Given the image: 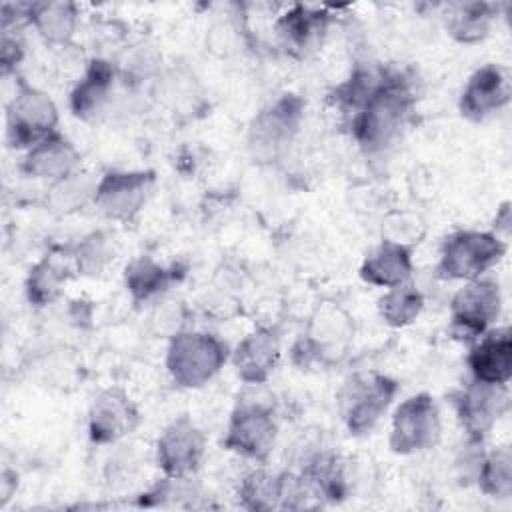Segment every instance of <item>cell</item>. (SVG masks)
I'll list each match as a JSON object with an SVG mask.
<instances>
[{
	"mask_svg": "<svg viewBox=\"0 0 512 512\" xmlns=\"http://www.w3.org/2000/svg\"><path fill=\"white\" fill-rule=\"evenodd\" d=\"M70 270H76L72 252L68 260L56 258L54 254H48L42 260H38L30 268L24 284L28 302L36 308H44L52 304L60 296L66 280L70 278Z\"/></svg>",
	"mask_w": 512,
	"mask_h": 512,
	"instance_id": "d4e9b609",
	"label": "cell"
},
{
	"mask_svg": "<svg viewBox=\"0 0 512 512\" xmlns=\"http://www.w3.org/2000/svg\"><path fill=\"white\" fill-rule=\"evenodd\" d=\"M206 434L190 416H178L160 432L154 458L166 478H192L206 456Z\"/></svg>",
	"mask_w": 512,
	"mask_h": 512,
	"instance_id": "7c38bea8",
	"label": "cell"
},
{
	"mask_svg": "<svg viewBox=\"0 0 512 512\" xmlns=\"http://www.w3.org/2000/svg\"><path fill=\"white\" fill-rule=\"evenodd\" d=\"M512 96L510 74L498 64L476 68L458 98L460 114L470 122H482L508 106Z\"/></svg>",
	"mask_w": 512,
	"mask_h": 512,
	"instance_id": "9a60e30c",
	"label": "cell"
},
{
	"mask_svg": "<svg viewBox=\"0 0 512 512\" xmlns=\"http://www.w3.org/2000/svg\"><path fill=\"white\" fill-rule=\"evenodd\" d=\"M156 80H162V92L166 104L172 108H178L182 104L192 106L196 96V78L188 70H172L164 76H158Z\"/></svg>",
	"mask_w": 512,
	"mask_h": 512,
	"instance_id": "d6a6232c",
	"label": "cell"
},
{
	"mask_svg": "<svg viewBox=\"0 0 512 512\" xmlns=\"http://www.w3.org/2000/svg\"><path fill=\"white\" fill-rule=\"evenodd\" d=\"M174 280L172 270L164 268L150 256L132 258L124 268V286L134 304H148L160 300Z\"/></svg>",
	"mask_w": 512,
	"mask_h": 512,
	"instance_id": "484cf974",
	"label": "cell"
},
{
	"mask_svg": "<svg viewBox=\"0 0 512 512\" xmlns=\"http://www.w3.org/2000/svg\"><path fill=\"white\" fill-rule=\"evenodd\" d=\"M382 240L412 248L426 236V222L418 212L392 210L382 220Z\"/></svg>",
	"mask_w": 512,
	"mask_h": 512,
	"instance_id": "1f68e13d",
	"label": "cell"
},
{
	"mask_svg": "<svg viewBox=\"0 0 512 512\" xmlns=\"http://www.w3.org/2000/svg\"><path fill=\"white\" fill-rule=\"evenodd\" d=\"M24 56V42L20 38V26L2 28V48H0V60H2V72L8 74L18 66V62Z\"/></svg>",
	"mask_w": 512,
	"mask_h": 512,
	"instance_id": "836d02e7",
	"label": "cell"
},
{
	"mask_svg": "<svg viewBox=\"0 0 512 512\" xmlns=\"http://www.w3.org/2000/svg\"><path fill=\"white\" fill-rule=\"evenodd\" d=\"M154 184L152 170H112L100 176L92 204L108 220L130 222L150 200Z\"/></svg>",
	"mask_w": 512,
	"mask_h": 512,
	"instance_id": "8fae6325",
	"label": "cell"
},
{
	"mask_svg": "<svg viewBox=\"0 0 512 512\" xmlns=\"http://www.w3.org/2000/svg\"><path fill=\"white\" fill-rule=\"evenodd\" d=\"M354 324L344 308L322 302L308 318L306 332L296 340L292 358L298 366H330L342 360L352 344Z\"/></svg>",
	"mask_w": 512,
	"mask_h": 512,
	"instance_id": "3957f363",
	"label": "cell"
},
{
	"mask_svg": "<svg viewBox=\"0 0 512 512\" xmlns=\"http://www.w3.org/2000/svg\"><path fill=\"white\" fill-rule=\"evenodd\" d=\"M280 354V340L274 330L256 328L246 334L234 350H230V362L244 384L260 386L276 370Z\"/></svg>",
	"mask_w": 512,
	"mask_h": 512,
	"instance_id": "ac0fdd59",
	"label": "cell"
},
{
	"mask_svg": "<svg viewBox=\"0 0 512 512\" xmlns=\"http://www.w3.org/2000/svg\"><path fill=\"white\" fill-rule=\"evenodd\" d=\"M160 60V54L152 46L138 42L128 46L114 62V66L118 78L126 86H140L142 82L160 76Z\"/></svg>",
	"mask_w": 512,
	"mask_h": 512,
	"instance_id": "4dcf8cb0",
	"label": "cell"
},
{
	"mask_svg": "<svg viewBox=\"0 0 512 512\" xmlns=\"http://www.w3.org/2000/svg\"><path fill=\"white\" fill-rule=\"evenodd\" d=\"M474 484L488 498L506 500L512 496V452L508 446L484 452Z\"/></svg>",
	"mask_w": 512,
	"mask_h": 512,
	"instance_id": "83f0119b",
	"label": "cell"
},
{
	"mask_svg": "<svg viewBox=\"0 0 512 512\" xmlns=\"http://www.w3.org/2000/svg\"><path fill=\"white\" fill-rule=\"evenodd\" d=\"M112 60L92 58L70 92V110L78 120L94 122L108 110L118 82Z\"/></svg>",
	"mask_w": 512,
	"mask_h": 512,
	"instance_id": "e0dca14e",
	"label": "cell"
},
{
	"mask_svg": "<svg viewBox=\"0 0 512 512\" xmlns=\"http://www.w3.org/2000/svg\"><path fill=\"white\" fill-rule=\"evenodd\" d=\"M80 168V152L78 148L60 132H54L26 150L22 160V170L36 178L44 180L50 186L64 180L72 172Z\"/></svg>",
	"mask_w": 512,
	"mask_h": 512,
	"instance_id": "ffe728a7",
	"label": "cell"
},
{
	"mask_svg": "<svg viewBox=\"0 0 512 512\" xmlns=\"http://www.w3.org/2000/svg\"><path fill=\"white\" fill-rule=\"evenodd\" d=\"M506 250V240L496 232L458 230L444 238L436 272L444 280H476L492 270Z\"/></svg>",
	"mask_w": 512,
	"mask_h": 512,
	"instance_id": "5b68a950",
	"label": "cell"
},
{
	"mask_svg": "<svg viewBox=\"0 0 512 512\" xmlns=\"http://www.w3.org/2000/svg\"><path fill=\"white\" fill-rule=\"evenodd\" d=\"M442 434L440 410L432 394L418 392L402 400L392 412L388 446L398 456L432 450Z\"/></svg>",
	"mask_w": 512,
	"mask_h": 512,
	"instance_id": "52a82bcc",
	"label": "cell"
},
{
	"mask_svg": "<svg viewBox=\"0 0 512 512\" xmlns=\"http://www.w3.org/2000/svg\"><path fill=\"white\" fill-rule=\"evenodd\" d=\"M58 106L40 88L20 82L6 104V138L16 150H30L46 136L58 132Z\"/></svg>",
	"mask_w": 512,
	"mask_h": 512,
	"instance_id": "ba28073f",
	"label": "cell"
},
{
	"mask_svg": "<svg viewBox=\"0 0 512 512\" xmlns=\"http://www.w3.org/2000/svg\"><path fill=\"white\" fill-rule=\"evenodd\" d=\"M502 314V292L494 280L464 282L450 300V332L460 342L472 344L494 328Z\"/></svg>",
	"mask_w": 512,
	"mask_h": 512,
	"instance_id": "30bf717a",
	"label": "cell"
},
{
	"mask_svg": "<svg viewBox=\"0 0 512 512\" xmlns=\"http://www.w3.org/2000/svg\"><path fill=\"white\" fill-rule=\"evenodd\" d=\"M452 402L466 438L484 442L496 422L508 412L510 392L508 384H488L472 378L454 394Z\"/></svg>",
	"mask_w": 512,
	"mask_h": 512,
	"instance_id": "4fadbf2b",
	"label": "cell"
},
{
	"mask_svg": "<svg viewBox=\"0 0 512 512\" xmlns=\"http://www.w3.org/2000/svg\"><path fill=\"white\" fill-rule=\"evenodd\" d=\"M138 422L140 412L128 392L118 386H110L100 390L88 408V438L98 446L114 444L126 438Z\"/></svg>",
	"mask_w": 512,
	"mask_h": 512,
	"instance_id": "5bb4252c",
	"label": "cell"
},
{
	"mask_svg": "<svg viewBox=\"0 0 512 512\" xmlns=\"http://www.w3.org/2000/svg\"><path fill=\"white\" fill-rule=\"evenodd\" d=\"M278 438V422L274 410L264 400H240L230 414L224 448L258 464H264Z\"/></svg>",
	"mask_w": 512,
	"mask_h": 512,
	"instance_id": "9c48e42d",
	"label": "cell"
},
{
	"mask_svg": "<svg viewBox=\"0 0 512 512\" xmlns=\"http://www.w3.org/2000/svg\"><path fill=\"white\" fill-rule=\"evenodd\" d=\"M508 230H510V204L506 202V204L500 208V212L496 214V234L506 240Z\"/></svg>",
	"mask_w": 512,
	"mask_h": 512,
	"instance_id": "e575fe53",
	"label": "cell"
},
{
	"mask_svg": "<svg viewBox=\"0 0 512 512\" xmlns=\"http://www.w3.org/2000/svg\"><path fill=\"white\" fill-rule=\"evenodd\" d=\"M414 272L412 248L380 240L360 266V278L378 288H392L408 282Z\"/></svg>",
	"mask_w": 512,
	"mask_h": 512,
	"instance_id": "44dd1931",
	"label": "cell"
},
{
	"mask_svg": "<svg viewBox=\"0 0 512 512\" xmlns=\"http://www.w3.org/2000/svg\"><path fill=\"white\" fill-rule=\"evenodd\" d=\"M230 360L228 344L204 330H182L170 338L164 366L172 382L194 390L206 386Z\"/></svg>",
	"mask_w": 512,
	"mask_h": 512,
	"instance_id": "7a4b0ae2",
	"label": "cell"
},
{
	"mask_svg": "<svg viewBox=\"0 0 512 512\" xmlns=\"http://www.w3.org/2000/svg\"><path fill=\"white\" fill-rule=\"evenodd\" d=\"M496 14L490 2H454L446 12V32L460 44H478L490 34Z\"/></svg>",
	"mask_w": 512,
	"mask_h": 512,
	"instance_id": "cb8c5ba5",
	"label": "cell"
},
{
	"mask_svg": "<svg viewBox=\"0 0 512 512\" xmlns=\"http://www.w3.org/2000/svg\"><path fill=\"white\" fill-rule=\"evenodd\" d=\"M398 394V382L380 372L350 376L338 392V412L352 436L374 430Z\"/></svg>",
	"mask_w": 512,
	"mask_h": 512,
	"instance_id": "8992f818",
	"label": "cell"
},
{
	"mask_svg": "<svg viewBox=\"0 0 512 512\" xmlns=\"http://www.w3.org/2000/svg\"><path fill=\"white\" fill-rule=\"evenodd\" d=\"M416 108L412 82L398 70H382L370 94L350 116V130L356 144L366 152H382L392 146Z\"/></svg>",
	"mask_w": 512,
	"mask_h": 512,
	"instance_id": "6da1fadb",
	"label": "cell"
},
{
	"mask_svg": "<svg viewBox=\"0 0 512 512\" xmlns=\"http://www.w3.org/2000/svg\"><path fill=\"white\" fill-rule=\"evenodd\" d=\"M304 118V102L296 94H280L266 104L248 126V152L258 164L278 162L294 142Z\"/></svg>",
	"mask_w": 512,
	"mask_h": 512,
	"instance_id": "277c9868",
	"label": "cell"
},
{
	"mask_svg": "<svg viewBox=\"0 0 512 512\" xmlns=\"http://www.w3.org/2000/svg\"><path fill=\"white\" fill-rule=\"evenodd\" d=\"M466 364L474 380L508 384L512 378V332L508 326H494L470 344Z\"/></svg>",
	"mask_w": 512,
	"mask_h": 512,
	"instance_id": "d6986e66",
	"label": "cell"
},
{
	"mask_svg": "<svg viewBox=\"0 0 512 512\" xmlns=\"http://www.w3.org/2000/svg\"><path fill=\"white\" fill-rule=\"evenodd\" d=\"M288 472H268L254 468L238 482V500L246 510H278L286 508Z\"/></svg>",
	"mask_w": 512,
	"mask_h": 512,
	"instance_id": "603a6c76",
	"label": "cell"
},
{
	"mask_svg": "<svg viewBox=\"0 0 512 512\" xmlns=\"http://www.w3.org/2000/svg\"><path fill=\"white\" fill-rule=\"evenodd\" d=\"M72 260L78 274L96 278L104 274L114 260V240L104 230H94L76 244Z\"/></svg>",
	"mask_w": 512,
	"mask_h": 512,
	"instance_id": "f546056e",
	"label": "cell"
},
{
	"mask_svg": "<svg viewBox=\"0 0 512 512\" xmlns=\"http://www.w3.org/2000/svg\"><path fill=\"white\" fill-rule=\"evenodd\" d=\"M26 20L46 44L66 48L78 28V6L64 0L28 2Z\"/></svg>",
	"mask_w": 512,
	"mask_h": 512,
	"instance_id": "7402d4cb",
	"label": "cell"
},
{
	"mask_svg": "<svg viewBox=\"0 0 512 512\" xmlns=\"http://www.w3.org/2000/svg\"><path fill=\"white\" fill-rule=\"evenodd\" d=\"M424 304V294L412 280H408L386 288V292L378 298V314L386 326L406 328L416 322L424 310Z\"/></svg>",
	"mask_w": 512,
	"mask_h": 512,
	"instance_id": "4316f807",
	"label": "cell"
},
{
	"mask_svg": "<svg viewBox=\"0 0 512 512\" xmlns=\"http://www.w3.org/2000/svg\"><path fill=\"white\" fill-rule=\"evenodd\" d=\"M328 24L330 14L324 8L292 4L274 20V34L288 54L302 58L320 48Z\"/></svg>",
	"mask_w": 512,
	"mask_h": 512,
	"instance_id": "2e32d148",
	"label": "cell"
},
{
	"mask_svg": "<svg viewBox=\"0 0 512 512\" xmlns=\"http://www.w3.org/2000/svg\"><path fill=\"white\" fill-rule=\"evenodd\" d=\"M98 176L86 170H76L64 180L56 182L48 190V204L58 212H74L86 204L94 202L96 188H98Z\"/></svg>",
	"mask_w": 512,
	"mask_h": 512,
	"instance_id": "f1b7e54d",
	"label": "cell"
}]
</instances>
